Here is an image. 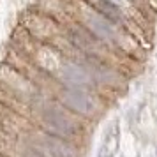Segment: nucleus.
I'll return each mask as SVG.
<instances>
[{
	"mask_svg": "<svg viewBox=\"0 0 157 157\" xmlns=\"http://www.w3.org/2000/svg\"><path fill=\"white\" fill-rule=\"evenodd\" d=\"M29 120L44 132H50L62 140H67L78 147L79 141L86 134V120L71 113L67 108H64L50 95L43 97L32 108Z\"/></svg>",
	"mask_w": 157,
	"mask_h": 157,
	"instance_id": "f257e3e1",
	"label": "nucleus"
},
{
	"mask_svg": "<svg viewBox=\"0 0 157 157\" xmlns=\"http://www.w3.org/2000/svg\"><path fill=\"white\" fill-rule=\"evenodd\" d=\"M72 9H74L72 11L74 21L83 25L101 44H104L109 50H120L124 53H129V39L131 37L125 34L124 29L113 25L101 13H97L94 7L86 6L81 0H76L72 4Z\"/></svg>",
	"mask_w": 157,
	"mask_h": 157,
	"instance_id": "f03ea898",
	"label": "nucleus"
},
{
	"mask_svg": "<svg viewBox=\"0 0 157 157\" xmlns=\"http://www.w3.org/2000/svg\"><path fill=\"white\" fill-rule=\"evenodd\" d=\"M50 97H53L71 113L78 115L79 118L86 122L101 118L102 111L106 109L101 92L92 90V88H71V86H62L55 83V92Z\"/></svg>",
	"mask_w": 157,
	"mask_h": 157,
	"instance_id": "7ed1b4c3",
	"label": "nucleus"
},
{
	"mask_svg": "<svg viewBox=\"0 0 157 157\" xmlns=\"http://www.w3.org/2000/svg\"><path fill=\"white\" fill-rule=\"evenodd\" d=\"M23 138L32 143L37 150H41L46 157H79L78 145L62 140L58 136H53L50 132H44L36 125H32V129Z\"/></svg>",
	"mask_w": 157,
	"mask_h": 157,
	"instance_id": "20e7f679",
	"label": "nucleus"
}]
</instances>
